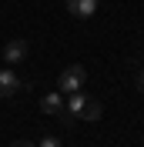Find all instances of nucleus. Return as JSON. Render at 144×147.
<instances>
[{
  "label": "nucleus",
  "instance_id": "1",
  "mask_svg": "<svg viewBox=\"0 0 144 147\" xmlns=\"http://www.w3.org/2000/svg\"><path fill=\"white\" fill-rule=\"evenodd\" d=\"M84 84H87V70H84V64H71V67H64L60 77H57L60 94H74V90H81Z\"/></svg>",
  "mask_w": 144,
  "mask_h": 147
},
{
  "label": "nucleus",
  "instance_id": "5",
  "mask_svg": "<svg viewBox=\"0 0 144 147\" xmlns=\"http://www.w3.org/2000/svg\"><path fill=\"white\" fill-rule=\"evenodd\" d=\"M17 90H20V77L10 67L0 70V97H10V94H17Z\"/></svg>",
  "mask_w": 144,
  "mask_h": 147
},
{
  "label": "nucleus",
  "instance_id": "4",
  "mask_svg": "<svg viewBox=\"0 0 144 147\" xmlns=\"http://www.w3.org/2000/svg\"><path fill=\"white\" fill-rule=\"evenodd\" d=\"M40 110H44V114H54V117H60V114H64V94H60V90L44 94V97H40Z\"/></svg>",
  "mask_w": 144,
  "mask_h": 147
},
{
  "label": "nucleus",
  "instance_id": "2",
  "mask_svg": "<svg viewBox=\"0 0 144 147\" xmlns=\"http://www.w3.org/2000/svg\"><path fill=\"white\" fill-rule=\"evenodd\" d=\"M27 50H30V44H27V40L14 37V40H7V47L0 50V57H3L10 67H14V64H20V60H27Z\"/></svg>",
  "mask_w": 144,
  "mask_h": 147
},
{
  "label": "nucleus",
  "instance_id": "7",
  "mask_svg": "<svg viewBox=\"0 0 144 147\" xmlns=\"http://www.w3.org/2000/svg\"><path fill=\"white\" fill-rule=\"evenodd\" d=\"M37 147H64L57 137H44V140H37Z\"/></svg>",
  "mask_w": 144,
  "mask_h": 147
},
{
  "label": "nucleus",
  "instance_id": "9",
  "mask_svg": "<svg viewBox=\"0 0 144 147\" xmlns=\"http://www.w3.org/2000/svg\"><path fill=\"white\" fill-rule=\"evenodd\" d=\"M137 90L144 94V70H137Z\"/></svg>",
  "mask_w": 144,
  "mask_h": 147
},
{
  "label": "nucleus",
  "instance_id": "8",
  "mask_svg": "<svg viewBox=\"0 0 144 147\" xmlns=\"http://www.w3.org/2000/svg\"><path fill=\"white\" fill-rule=\"evenodd\" d=\"M10 147H37L34 140H10Z\"/></svg>",
  "mask_w": 144,
  "mask_h": 147
},
{
  "label": "nucleus",
  "instance_id": "3",
  "mask_svg": "<svg viewBox=\"0 0 144 147\" xmlns=\"http://www.w3.org/2000/svg\"><path fill=\"white\" fill-rule=\"evenodd\" d=\"M64 7H67V13H71V17L87 20V17H94V10H97V0H67Z\"/></svg>",
  "mask_w": 144,
  "mask_h": 147
},
{
  "label": "nucleus",
  "instance_id": "6",
  "mask_svg": "<svg viewBox=\"0 0 144 147\" xmlns=\"http://www.w3.org/2000/svg\"><path fill=\"white\" fill-rule=\"evenodd\" d=\"M81 117H84V120H101V117H104V107H101L97 100H87L84 110H81Z\"/></svg>",
  "mask_w": 144,
  "mask_h": 147
}]
</instances>
